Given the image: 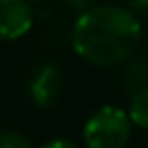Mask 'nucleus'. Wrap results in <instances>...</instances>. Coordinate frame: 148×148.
<instances>
[{"label": "nucleus", "instance_id": "obj_3", "mask_svg": "<svg viewBox=\"0 0 148 148\" xmlns=\"http://www.w3.org/2000/svg\"><path fill=\"white\" fill-rule=\"evenodd\" d=\"M61 87H63V77L57 65L53 63H43L39 65L29 81V91L31 97L37 106L41 108H49L57 101V97L61 95Z\"/></svg>", "mask_w": 148, "mask_h": 148}, {"label": "nucleus", "instance_id": "obj_5", "mask_svg": "<svg viewBox=\"0 0 148 148\" xmlns=\"http://www.w3.org/2000/svg\"><path fill=\"white\" fill-rule=\"evenodd\" d=\"M126 116L132 126L148 128V87H142L132 93Z\"/></svg>", "mask_w": 148, "mask_h": 148}, {"label": "nucleus", "instance_id": "obj_6", "mask_svg": "<svg viewBox=\"0 0 148 148\" xmlns=\"http://www.w3.org/2000/svg\"><path fill=\"white\" fill-rule=\"evenodd\" d=\"M146 81H148V63L144 59H134L130 65H126V69H124L126 87H134L138 91L142 87H148Z\"/></svg>", "mask_w": 148, "mask_h": 148}, {"label": "nucleus", "instance_id": "obj_8", "mask_svg": "<svg viewBox=\"0 0 148 148\" xmlns=\"http://www.w3.org/2000/svg\"><path fill=\"white\" fill-rule=\"evenodd\" d=\"M41 148H77L71 140H65V138H53L49 142H45Z\"/></svg>", "mask_w": 148, "mask_h": 148}, {"label": "nucleus", "instance_id": "obj_7", "mask_svg": "<svg viewBox=\"0 0 148 148\" xmlns=\"http://www.w3.org/2000/svg\"><path fill=\"white\" fill-rule=\"evenodd\" d=\"M0 148H33V144L27 136L8 130L0 134Z\"/></svg>", "mask_w": 148, "mask_h": 148}, {"label": "nucleus", "instance_id": "obj_1", "mask_svg": "<svg viewBox=\"0 0 148 148\" xmlns=\"http://www.w3.org/2000/svg\"><path fill=\"white\" fill-rule=\"evenodd\" d=\"M140 37L142 25L134 10L118 4H91L75 18L71 45L87 63L112 67L134 55Z\"/></svg>", "mask_w": 148, "mask_h": 148}, {"label": "nucleus", "instance_id": "obj_2", "mask_svg": "<svg viewBox=\"0 0 148 148\" xmlns=\"http://www.w3.org/2000/svg\"><path fill=\"white\" fill-rule=\"evenodd\" d=\"M132 136V124L122 108L101 106L83 126L87 148H122Z\"/></svg>", "mask_w": 148, "mask_h": 148}, {"label": "nucleus", "instance_id": "obj_4", "mask_svg": "<svg viewBox=\"0 0 148 148\" xmlns=\"http://www.w3.org/2000/svg\"><path fill=\"white\" fill-rule=\"evenodd\" d=\"M33 27V8L25 0H0V39L14 41Z\"/></svg>", "mask_w": 148, "mask_h": 148}]
</instances>
